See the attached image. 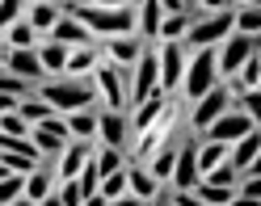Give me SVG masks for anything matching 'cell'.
I'll return each mask as SVG.
<instances>
[{"instance_id":"cell-1","label":"cell","mask_w":261,"mask_h":206,"mask_svg":"<svg viewBox=\"0 0 261 206\" xmlns=\"http://www.w3.org/2000/svg\"><path fill=\"white\" fill-rule=\"evenodd\" d=\"M34 93L55 109V114H72V109H93L97 105L93 84L80 80V76H46V80H38Z\"/></svg>"},{"instance_id":"cell-2","label":"cell","mask_w":261,"mask_h":206,"mask_svg":"<svg viewBox=\"0 0 261 206\" xmlns=\"http://www.w3.org/2000/svg\"><path fill=\"white\" fill-rule=\"evenodd\" d=\"M219 76H215V46H198V51L186 55V68H181V84H177V97L181 101H198L206 89H215Z\"/></svg>"},{"instance_id":"cell-3","label":"cell","mask_w":261,"mask_h":206,"mask_svg":"<svg viewBox=\"0 0 261 206\" xmlns=\"http://www.w3.org/2000/svg\"><path fill=\"white\" fill-rule=\"evenodd\" d=\"M126 72H130V68H114V63H106V59L89 72V84H93V93H97V105L126 109Z\"/></svg>"},{"instance_id":"cell-4","label":"cell","mask_w":261,"mask_h":206,"mask_svg":"<svg viewBox=\"0 0 261 206\" xmlns=\"http://www.w3.org/2000/svg\"><path fill=\"white\" fill-rule=\"evenodd\" d=\"M177 126H181V118H177V101L165 109V114H160L152 126H148V131H143L139 139H135V148H130V156H126V160H148V156L152 152H160V148H169L173 143V135H177Z\"/></svg>"},{"instance_id":"cell-5","label":"cell","mask_w":261,"mask_h":206,"mask_svg":"<svg viewBox=\"0 0 261 206\" xmlns=\"http://www.w3.org/2000/svg\"><path fill=\"white\" fill-rule=\"evenodd\" d=\"M227 34H232V9L223 13H202V17H194L181 46H190V51H198V46H219Z\"/></svg>"},{"instance_id":"cell-6","label":"cell","mask_w":261,"mask_h":206,"mask_svg":"<svg viewBox=\"0 0 261 206\" xmlns=\"http://www.w3.org/2000/svg\"><path fill=\"white\" fill-rule=\"evenodd\" d=\"M181 68H186V46L181 42H160L156 46V89L169 93V97H177Z\"/></svg>"},{"instance_id":"cell-7","label":"cell","mask_w":261,"mask_h":206,"mask_svg":"<svg viewBox=\"0 0 261 206\" xmlns=\"http://www.w3.org/2000/svg\"><path fill=\"white\" fill-rule=\"evenodd\" d=\"M253 51H257V38H244V34L232 30V34L215 46V76H219V80H232V76L240 72V63L249 59Z\"/></svg>"},{"instance_id":"cell-8","label":"cell","mask_w":261,"mask_h":206,"mask_svg":"<svg viewBox=\"0 0 261 206\" xmlns=\"http://www.w3.org/2000/svg\"><path fill=\"white\" fill-rule=\"evenodd\" d=\"M227 109H232V93H227V84L219 80L215 89H206L198 101H190V126L194 131H206V126L219 114H227Z\"/></svg>"},{"instance_id":"cell-9","label":"cell","mask_w":261,"mask_h":206,"mask_svg":"<svg viewBox=\"0 0 261 206\" xmlns=\"http://www.w3.org/2000/svg\"><path fill=\"white\" fill-rule=\"evenodd\" d=\"M249 131H257V122L244 118L240 109H227V114H219V118L202 131V139H215V143H236V139H244Z\"/></svg>"},{"instance_id":"cell-10","label":"cell","mask_w":261,"mask_h":206,"mask_svg":"<svg viewBox=\"0 0 261 206\" xmlns=\"http://www.w3.org/2000/svg\"><path fill=\"white\" fill-rule=\"evenodd\" d=\"M30 139H34V148H38V156H59L63 152V143H68V122H63V114H55V118H46V122H38V126H30Z\"/></svg>"},{"instance_id":"cell-11","label":"cell","mask_w":261,"mask_h":206,"mask_svg":"<svg viewBox=\"0 0 261 206\" xmlns=\"http://www.w3.org/2000/svg\"><path fill=\"white\" fill-rule=\"evenodd\" d=\"M143 46L148 42H143L139 34H114V38H106L101 46H97V51H101V59L114 63V68H130V63L143 55Z\"/></svg>"},{"instance_id":"cell-12","label":"cell","mask_w":261,"mask_h":206,"mask_svg":"<svg viewBox=\"0 0 261 206\" xmlns=\"http://www.w3.org/2000/svg\"><path fill=\"white\" fill-rule=\"evenodd\" d=\"M126 139H130L126 109H97V143H106V148H126Z\"/></svg>"},{"instance_id":"cell-13","label":"cell","mask_w":261,"mask_h":206,"mask_svg":"<svg viewBox=\"0 0 261 206\" xmlns=\"http://www.w3.org/2000/svg\"><path fill=\"white\" fill-rule=\"evenodd\" d=\"M194 152H198V139H181L177 143V160H173V177H169L173 189H194L198 185V160H194Z\"/></svg>"},{"instance_id":"cell-14","label":"cell","mask_w":261,"mask_h":206,"mask_svg":"<svg viewBox=\"0 0 261 206\" xmlns=\"http://www.w3.org/2000/svg\"><path fill=\"white\" fill-rule=\"evenodd\" d=\"M177 97H169V93H152V97H143L139 105H135V114H130L126 122H130V139H139L143 131H148V126L160 118V114H165V109L173 105Z\"/></svg>"},{"instance_id":"cell-15","label":"cell","mask_w":261,"mask_h":206,"mask_svg":"<svg viewBox=\"0 0 261 206\" xmlns=\"http://www.w3.org/2000/svg\"><path fill=\"white\" fill-rule=\"evenodd\" d=\"M0 68L13 72V76H21V80H30V84L46 80V72L38 63V51H9V46H5V63H0Z\"/></svg>"},{"instance_id":"cell-16","label":"cell","mask_w":261,"mask_h":206,"mask_svg":"<svg viewBox=\"0 0 261 206\" xmlns=\"http://www.w3.org/2000/svg\"><path fill=\"white\" fill-rule=\"evenodd\" d=\"M126 194H135V198H143V202H156V194H160V185L152 181V172L143 168L139 160H126Z\"/></svg>"},{"instance_id":"cell-17","label":"cell","mask_w":261,"mask_h":206,"mask_svg":"<svg viewBox=\"0 0 261 206\" xmlns=\"http://www.w3.org/2000/svg\"><path fill=\"white\" fill-rule=\"evenodd\" d=\"M101 63V51H97L93 42H80V46H68V68L63 76H80V80H89V72Z\"/></svg>"},{"instance_id":"cell-18","label":"cell","mask_w":261,"mask_h":206,"mask_svg":"<svg viewBox=\"0 0 261 206\" xmlns=\"http://www.w3.org/2000/svg\"><path fill=\"white\" fill-rule=\"evenodd\" d=\"M257 152H261V135H257V131H249L244 139H236V143H227V164H232V168L240 172V168L257 164Z\"/></svg>"},{"instance_id":"cell-19","label":"cell","mask_w":261,"mask_h":206,"mask_svg":"<svg viewBox=\"0 0 261 206\" xmlns=\"http://www.w3.org/2000/svg\"><path fill=\"white\" fill-rule=\"evenodd\" d=\"M46 38H51V42H63V46H80V42H93V34H89V30L80 25L76 17H63V13H59V21H55L51 30H46Z\"/></svg>"},{"instance_id":"cell-20","label":"cell","mask_w":261,"mask_h":206,"mask_svg":"<svg viewBox=\"0 0 261 206\" xmlns=\"http://www.w3.org/2000/svg\"><path fill=\"white\" fill-rule=\"evenodd\" d=\"M55 185H59V181H55V172H51V168H38V164H34V168L25 172V185H21V194H25L30 202L38 206L46 194H55Z\"/></svg>"},{"instance_id":"cell-21","label":"cell","mask_w":261,"mask_h":206,"mask_svg":"<svg viewBox=\"0 0 261 206\" xmlns=\"http://www.w3.org/2000/svg\"><path fill=\"white\" fill-rule=\"evenodd\" d=\"M68 122V135L80 139V143H97V109H72V114H63Z\"/></svg>"},{"instance_id":"cell-22","label":"cell","mask_w":261,"mask_h":206,"mask_svg":"<svg viewBox=\"0 0 261 206\" xmlns=\"http://www.w3.org/2000/svg\"><path fill=\"white\" fill-rule=\"evenodd\" d=\"M34 51H38V63H42V72H46V76H63V68H68V46H63V42L42 38Z\"/></svg>"},{"instance_id":"cell-23","label":"cell","mask_w":261,"mask_h":206,"mask_svg":"<svg viewBox=\"0 0 261 206\" xmlns=\"http://www.w3.org/2000/svg\"><path fill=\"white\" fill-rule=\"evenodd\" d=\"M21 21H25L30 30H34L38 38H46V30H51V25L59 21V5H55V0H46V5H30Z\"/></svg>"},{"instance_id":"cell-24","label":"cell","mask_w":261,"mask_h":206,"mask_svg":"<svg viewBox=\"0 0 261 206\" xmlns=\"http://www.w3.org/2000/svg\"><path fill=\"white\" fill-rule=\"evenodd\" d=\"M173 160H177V143H169V148L152 152L148 160H143V168L152 172V181H156V185H165V181L173 177Z\"/></svg>"},{"instance_id":"cell-25","label":"cell","mask_w":261,"mask_h":206,"mask_svg":"<svg viewBox=\"0 0 261 206\" xmlns=\"http://www.w3.org/2000/svg\"><path fill=\"white\" fill-rule=\"evenodd\" d=\"M194 17H198V13H165V17H160V30H156V38H160V42H181Z\"/></svg>"},{"instance_id":"cell-26","label":"cell","mask_w":261,"mask_h":206,"mask_svg":"<svg viewBox=\"0 0 261 206\" xmlns=\"http://www.w3.org/2000/svg\"><path fill=\"white\" fill-rule=\"evenodd\" d=\"M135 17H139V38L148 42V38H156L165 9H160V0H143V5H135Z\"/></svg>"},{"instance_id":"cell-27","label":"cell","mask_w":261,"mask_h":206,"mask_svg":"<svg viewBox=\"0 0 261 206\" xmlns=\"http://www.w3.org/2000/svg\"><path fill=\"white\" fill-rule=\"evenodd\" d=\"M194 160H198V177H202V172L219 168V164L227 160V143H215V139H202V143H198V152H194Z\"/></svg>"},{"instance_id":"cell-28","label":"cell","mask_w":261,"mask_h":206,"mask_svg":"<svg viewBox=\"0 0 261 206\" xmlns=\"http://www.w3.org/2000/svg\"><path fill=\"white\" fill-rule=\"evenodd\" d=\"M0 42H5L9 51H34V46H38V34H34L25 21H13L5 34H0Z\"/></svg>"},{"instance_id":"cell-29","label":"cell","mask_w":261,"mask_h":206,"mask_svg":"<svg viewBox=\"0 0 261 206\" xmlns=\"http://www.w3.org/2000/svg\"><path fill=\"white\" fill-rule=\"evenodd\" d=\"M17 114H21L30 126H38V122H46V118H55V109L46 105L38 93H30V97H21V101H17Z\"/></svg>"},{"instance_id":"cell-30","label":"cell","mask_w":261,"mask_h":206,"mask_svg":"<svg viewBox=\"0 0 261 206\" xmlns=\"http://www.w3.org/2000/svg\"><path fill=\"white\" fill-rule=\"evenodd\" d=\"M232 30H236V34H244V38H257V30H261V13H257V5H240V9H232Z\"/></svg>"},{"instance_id":"cell-31","label":"cell","mask_w":261,"mask_h":206,"mask_svg":"<svg viewBox=\"0 0 261 206\" xmlns=\"http://www.w3.org/2000/svg\"><path fill=\"white\" fill-rule=\"evenodd\" d=\"M76 185H80V194H97L101 189V172H97V160H93V148H89V156H85V164H80V172H76Z\"/></svg>"},{"instance_id":"cell-32","label":"cell","mask_w":261,"mask_h":206,"mask_svg":"<svg viewBox=\"0 0 261 206\" xmlns=\"http://www.w3.org/2000/svg\"><path fill=\"white\" fill-rule=\"evenodd\" d=\"M194 194H198L206 206H227L236 198V185H206V181H198L194 185Z\"/></svg>"},{"instance_id":"cell-33","label":"cell","mask_w":261,"mask_h":206,"mask_svg":"<svg viewBox=\"0 0 261 206\" xmlns=\"http://www.w3.org/2000/svg\"><path fill=\"white\" fill-rule=\"evenodd\" d=\"M38 84H30V80H21V76H13V72H5L0 68V93H9V97H30V93H34Z\"/></svg>"},{"instance_id":"cell-34","label":"cell","mask_w":261,"mask_h":206,"mask_svg":"<svg viewBox=\"0 0 261 206\" xmlns=\"http://www.w3.org/2000/svg\"><path fill=\"white\" fill-rule=\"evenodd\" d=\"M25 0H0V34H5V30L13 25V21H21L25 17Z\"/></svg>"},{"instance_id":"cell-35","label":"cell","mask_w":261,"mask_h":206,"mask_svg":"<svg viewBox=\"0 0 261 206\" xmlns=\"http://www.w3.org/2000/svg\"><path fill=\"white\" fill-rule=\"evenodd\" d=\"M0 135H13V139H21V135H30V122L17 114V109H9V114H0Z\"/></svg>"},{"instance_id":"cell-36","label":"cell","mask_w":261,"mask_h":206,"mask_svg":"<svg viewBox=\"0 0 261 206\" xmlns=\"http://www.w3.org/2000/svg\"><path fill=\"white\" fill-rule=\"evenodd\" d=\"M106 202H114V198H122L126 194V172H110V177H101V189H97Z\"/></svg>"},{"instance_id":"cell-37","label":"cell","mask_w":261,"mask_h":206,"mask_svg":"<svg viewBox=\"0 0 261 206\" xmlns=\"http://www.w3.org/2000/svg\"><path fill=\"white\" fill-rule=\"evenodd\" d=\"M236 177H240V172H236L232 164H227V160H223L219 168H211V172H202V177H198V181H206V185H236Z\"/></svg>"},{"instance_id":"cell-38","label":"cell","mask_w":261,"mask_h":206,"mask_svg":"<svg viewBox=\"0 0 261 206\" xmlns=\"http://www.w3.org/2000/svg\"><path fill=\"white\" fill-rule=\"evenodd\" d=\"M0 160L9 164V172H17V177H25V172L38 164V160H30V156H17V152H0Z\"/></svg>"},{"instance_id":"cell-39","label":"cell","mask_w":261,"mask_h":206,"mask_svg":"<svg viewBox=\"0 0 261 206\" xmlns=\"http://www.w3.org/2000/svg\"><path fill=\"white\" fill-rule=\"evenodd\" d=\"M55 194H59L63 206H80V202H85V194H80V185H76V181H59V185H55Z\"/></svg>"},{"instance_id":"cell-40","label":"cell","mask_w":261,"mask_h":206,"mask_svg":"<svg viewBox=\"0 0 261 206\" xmlns=\"http://www.w3.org/2000/svg\"><path fill=\"white\" fill-rule=\"evenodd\" d=\"M21 185H25V177H17V172L0 181V206H9L13 198H17V194H21Z\"/></svg>"},{"instance_id":"cell-41","label":"cell","mask_w":261,"mask_h":206,"mask_svg":"<svg viewBox=\"0 0 261 206\" xmlns=\"http://www.w3.org/2000/svg\"><path fill=\"white\" fill-rule=\"evenodd\" d=\"M169 206H206V202L194 194V189H173V194H169Z\"/></svg>"},{"instance_id":"cell-42","label":"cell","mask_w":261,"mask_h":206,"mask_svg":"<svg viewBox=\"0 0 261 206\" xmlns=\"http://www.w3.org/2000/svg\"><path fill=\"white\" fill-rule=\"evenodd\" d=\"M160 9H165V13H198L194 0H160Z\"/></svg>"},{"instance_id":"cell-43","label":"cell","mask_w":261,"mask_h":206,"mask_svg":"<svg viewBox=\"0 0 261 206\" xmlns=\"http://www.w3.org/2000/svg\"><path fill=\"white\" fill-rule=\"evenodd\" d=\"M194 9H206V13H223V9H232V0H194Z\"/></svg>"},{"instance_id":"cell-44","label":"cell","mask_w":261,"mask_h":206,"mask_svg":"<svg viewBox=\"0 0 261 206\" xmlns=\"http://www.w3.org/2000/svg\"><path fill=\"white\" fill-rule=\"evenodd\" d=\"M110 206H152V202H143V198H135V194H122V198H114Z\"/></svg>"},{"instance_id":"cell-45","label":"cell","mask_w":261,"mask_h":206,"mask_svg":"<svg viewBox=\"0 0 261 206\" xmlns=\"http://www.w3.org/2000/svg\"><path fill=\"white\" fill-rule=\"evenodd\" d=\"M9 109H17V97H9V93H0V114H9Z\"/></svg>"},{"instance_id":"cell-46","label":"cell","mask_w":261,"mask_h":206,"mask_svg":"<svg viewBox=\"0 0 261 206\" xmlns=\"http://www.w3.org/2000/svg\"><path fill=\"white\" fill-rule=\"evenodd\" d=\"M89 5H97V9H122L126 0H89Z\"/></svg>"},{"instance_id":"cell-47","label":"cell","mask_w":261,"mask_h":206,"mask_svg":"<svg viewBox=\"0 0 261 206\" xmlns=\"http://www.w3.org/2000/svg\"><path fill=\"white\" fill-rule=\"evenodd\" d=\"M80 206H110V202H106L101 194H89V198H85V202H80Z\"/></svg>"},{"instance_id":"cell-48","label":"cell","mask_w":261,"mask_h":206,"mask_svg":"<svg viewBox=\"0 0 261 206\" xmlns=\"http://www.w3.org/2000/svg\"><path fill=\"white\" fill-rule=\"evenodd\" d=\"M227 206H261V202H257V198H240V194H236V198L227 202Z\"/></svg>"},{"instance_id":"cell-49","label":"cell","mask_w":261,"mask_h":206,"mask_svg":"<svg viewBox=\"0 0 261 206\" xmlns=\"http://www.w3.org/2000/svg\"><path fill=\"white\" fill-rule=\"evenodd\" d=\"M38 206H63V202H59V194H46V198H42Z\"/></svg>"},{"instance_id":"cell-50","label":"cell","mask_w":261,"mask_h":206,"mask_svg":"<svg viewBox=\"0 0 261 206\" xmlns=\"http://www.w3.org/2000/svg\"><path fill=\"white\" fill-rule=\"evenodd\" d=\"M9 206H34V202H30V198H25V194H17V198H13V202H9Z\"/></svg>"},{"instance_id":"cell-51","label":"cell","mask_w":261,"mask_h":206,"mask_svg":"<svg viewBox=\"0 0 261 206\" xmlns=\"http://www.w3.org/2000/svg\"><path fill=\"white\" fill-rule=\"evenodd\" d=\"M25 5H46V0H25Z\"/></svg>"},{"instance_id":"cell-52","label":"cell","mask_w":261,"mask_h":206,"mask_svg":"<svg viewBox=\"0 0 261 206\" xmlns=\"http://www.w3.org/2000/svg\"><path fill=\"white\" fill-rule=\"evenodd\" d=\"M0 63H5V42H0Z\"/></svg>"},{"instance_id":"cell-53","label":"cell","mask_w":261,"mask_h":206,"mask_svg":"<svg viewBox=\"0 0 261 206\" xmlns=\"http://www.w3.org/2000/svg\"><path fill=\"white\" fill-rule=\"evenodd\" d=\"M126 5H143V0H126Z\"/></svg>"}]
</instances>
